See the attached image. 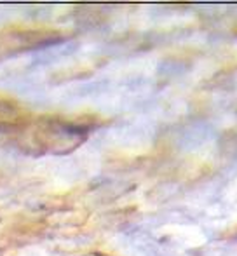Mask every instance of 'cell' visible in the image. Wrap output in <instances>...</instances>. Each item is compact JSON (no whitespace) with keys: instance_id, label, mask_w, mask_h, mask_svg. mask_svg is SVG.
I'll return each mask as SVG.
<instances>
[{"instance_id":"1","label":"cell","mask_w":237,"mask_h":256,"mask_svg":"<svg viewBox=\"0 0 237 256\" xmlns=\"http://www.w3.org/2000/svg\"><path fill=\"white\" fill-rule=\"evenodd\" d=\"M94 256H105V254H94Z\"/></svg>"}]
</instances>
